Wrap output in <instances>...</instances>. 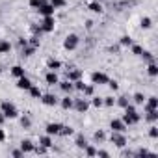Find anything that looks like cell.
<instances>
[{"instance_id": "cell-48", "label": "cell", "mask_w": 158, "mask_h": 158, "mask_svg": "<svg viewBox=\"0 0 158 158\" xmlns=\"http://www.w3.org/2000/svg\"><path fill=\"white\" fill-rule=\"evenodd\" d=\"M28 43H30L32 47H35V48H37V47H39V43H41V39H39V35H32Z\"/></svg>"}, {"instance_id": "cell-39", "label": "cell", "mask_w": 158, "mask_h": 158, "mask_svg": "<svg viewBox=\"0 0 158 158\" xmlns=\"http://www.w3.org/2000/svg\"><path fill=\"white\" fill-rule=\"evenodd\" d=\"M45 2H48V0H28V6H30L32 10H37V8L43 6Z\"/></svg>"}, {"instance_id": "cell-29", "label": "cell", "mask_w": 158, "mask_h": 158, "mask_svg": "<svg viewBox=\"0 0 158 158\" xmlns=\"http://www.w3.org/2000/svg\"><path fill=\"white\" fill-rule=\"evenodd\" d=\"M74 134V128L73 127H67V125H61V128H60V136H63V138H67V136H73Z\"/></svg>"}, {"instance_id": "cell-35", "label": "cell", "mask_w": 158, "mask_h": 158, "mask_svg": "<svg viewBox=\"0 0 158 158\" xmlns=\"http://www.w3.org/2000/svg\"><path fill=\"white\" fill-rule=\"evenodd\" d=\"M130 52H132L134 56H141V52H143V47H141V45H136V43H132V45H130Z\"/></svg>"}, {"instance_id": "cell-50", "label": "cell", "mask_w": 158, "mask_h": 158, "mask_svg": "<svg viewBox=\"0 0 158 158\" xmlns=\"http://www.w3.org/2000/svg\"><path fill=\"white\" fill-rule=\"evenodd\" d=\"M32 34H34V35H39V37H41V34H43L41 26H37V24H32Z\"/></svg>"}, {"instance_id": "cell-45", "label": "cell", "mask_w": 158, "mask_h": 158, "mask_svg": "<svg viewBox=\"0 0 158 158\" xmlns=\"http://www.w3.org/2000/svg\"><path fill=\"white\" fill-rule=\"evenodd\" d=\"M149 138H152V139H156V138H158V127H156L154 123L149 127Z\"/></svg>"}, {"instance_id": "cell-3", "label": "cell", "mask_w": 158, "mask_h": 158, "mask_svg": "<svg viewBox=\"0 0 158 158\" xmlns=\"http://www.w3.org/2000/svg\"><path fill=\"white\" fill-rule=\"evenodd\" d=\"M108 80H110V76L102 71H93L91 73V84L93 86H104V84H108Z\"/></svg>"}, {"instance_id": "cell-2", "label": "cell", "mask_w": 158, "mask_h": 158, "mask_svg": "<svg viewBox=\"0 0 158 158\" xmlns=\"http://www.w3.org/2000/svg\"><path fill=\"white\" fill-rule=\"evenodd\" d=\"M0 112L4 114L6 119H17V117H19L17 106H15L13 102H10V101H2V102H0Z\"/></svg>"}, {"instance_id": "cell-25", "label": "cell", "mask_w": 158, "mask_h": 158, "mask_svg": "<svg viewBox=\"0 0 158 158\" xmlns=\"http://www.w3.org/2000/svg\"><path fill=\"white\" fill-rule=\"evenodd\" d=\"M115 104H117L119 108H127V106L130 104V99H128L127 95H119V97L115 99Z\"/></svg>"}, {"instance_id": "cell-10", "label": "cell", "mask_w": 158, "mask_h": 158, "mask_svg": "<svg viewBox=\"0 0 158 158\" xmlns=\"http://www.w3.org/2000/svg\"><path fill=\"white\" fill-rule=\"evenodd\" d=\"M110 128H112V132H127V125H125V121L123 119H112L110 121Z\"/></svg>"}, {"instance_id": "cell-4", "label": "cell", "mask_w": 158, "mask_h": 158, "mask_svg": "<svg viewBox=\"0 0 158 158\" xmlns=\"http://www.w3.org/2000/svg\"><path fill=\"white\" fill-rule=\"evenodd\" d=\"M78 45H80V37L76 34H69L65 39H63V48L65 50H76Z\"/></svg>"}, {"instance_id": "cell-40", "label": "cell", "mask_w": 158, "mask_h": 158, "mask_svg": "<svg viewBox=\"0 0 158 158\" xmlns=\"http://www.w3.org/2000/svg\"><path fill=\"white\" fill-rule=\"evenodd\" d=\"M21 127H23V128H30V127H32L30 115H23V117H21Z\"/></svg>"}, {"instance_id": "cell-21", "label": "cell", "mask_w": 158, "mask_h": 158, "mask_svg": "<svg viewBox=\"0 0 158 158\" xmlns=\"http://www.w3.org/2000/svg\"><path fill=\"white\" fill-rule=\"evenodd\" d=\"M74 145H76L78 149H84V147L88 145L86 136H84V134H76V136H74Z\"/></svg>"}, {"instance_id": "cell-15", "label": "cell", "mask_w": 158, "mask_h": 158, "mask_svg": "<svg viewBox=\"0 0 158 158\" xmlns=\"http://www.w3.org/2000/svg\"><path fill=\"white\" fill-rule=\"evenodd\" d=\"M45 82H47L48 86L58 84V82H60V78H58V71H48V73L45 74Z\"/></svg>"}, {"instance_id": "cell-14", "label": "cell", "mask_w": 158, "mask_h": 158, "mask_svg": "<svg viewBox=\"0 0 158 158\" xmlns=\"http://www.w3.org/2000/svg\"><path fill=\"white\" fill-rule=\"evenodd\" d=\"M143 110H154L158 108V97L156 95H151V97H145V102H143Z\"/></svg>"}, {"instance_id": "cell-46", "label": "cell", "mask_w": 158, "mask_h": 158, "mask_svg": "<svg viewBox=\"0 0 158 158\" xmlns=\"http://www.w3.org/2000/svg\"><path fill=\"white\" fill-rule=\"evenodd\" d=\"M102 104L108 106V108H112V106H115V99L114 97H102Z\"/></svg>"}, {"instance_id": "cell-51", "label": "cell", "mask_w": 158, "mask_h": 158, "mask_svg": "<svg viewBox=\"0 0 158 158\" xmlns=\"http://www.w3.org/2000/svg\"><path fill=\"white\" fill-rule=\"evenodd\" d=\"M11 156H13V158H23L24 152H23L21 149H13V151H11Z\"/></svg>"}, {"instance_id": "cell-36", "label": "cell", "mask_w": 158, "mask_h": 158, "mask_svg": "<svg viewBox=\"0 0 158 158\" xmlns=\"http://www.w3.org/2000/svg\"><path fill=\"white\" fill-rule=\"evenodd\" d=\"M82 93H84V97H93V95H95V86H93V84H89V86L86 84V88H84Z\"/></svg>"}, {"instance_id": "cell-27", "label": "cell", "mask_w": 158, "mask_h": 158, "mask_svg": "<svg viewBox=\"0 0 158 158\" xmlns=\"http://www.w3.org/2000/svg\"><path fill=\"white\" fill-rule=\"evenodd\" d=\"M147 74H149V76H152V78L158 74V65H156V61L147 63Z\"/></svg>"}, {"instance_id": "cell-23", "label": "cell", "mask_w": 158, "mask_h": 158, "mask_svg": "<svg viewBox=\"0 0 158 158\" xmlns=\"http://www.w3.org/2000/svg\"><path fill=\"white\" fill-rule=\"evenodd\" d=\"M88 8H89L93 13H102V11H104V8H102V4L99 2V0H91Z\"/></svg>"}, {"instance_id": "cell-42", "label": "cell", "mask_w": 158, "mask_h": 158, "mask_svg": "<svg viewBox=\"0 0 158 158\" xmlns=\"http://www.w3.org/2000/svg\"><path fill=\"white\" fill-rule=\"evenodd\" d=\"M134 156H138V158H143V156H154L151 151H147V149H138L136 152H134Z\"/></svg>"}, {"instance_id": "cell-9", "label": "cell", "mask_w": 158, "mask_h": 158, "mask_svg": "<svg viewBox=\"0 0 158 158\" xmlns=\"http://www.w3.org/2000/svg\"><path fill=\"white\" fill-rule=\"evenodd\" d=\"M35 11H37L41 17H50V15H54V13H56V8H54L50 2H45V4H43V6H39Z\"/></svg>"}, {"instance_id": "cell-22", "label": "cell", "mask_w": 158, "mask_h": 158, "mask_svg": "<svg viewBox=\"0 0 158 158\" xmlns=\"http://www.w3.org/2000/svg\"><path fill=\"white\" fill-rule=\"evenodd\" d=\"M47 69H48V71H60V69H61V61L50 58V60L47 61Z\"/></svg>"}, {"instance_id": "cell-28", "label": "cell", "mask_w": 158, "mask_h": 158, "mask_svg": "<svg viewBox=\"0 0 158 158\" xmlns=\"http://www.w3.org/2000/svg\"><path fill=\"white\" fill-rule=\"evenodd\" d=\"M139 26H141L143 30H151V28H152V19H151V17H141Z\"/></svg>"}, {"instance_id": "cell-16", "label": "cell", "mask_w": 158, "mask_h": 158, "mask_svg": "<svg viewBox=\"0 0 158 158\" xmlns=\"http://www.w3.org/2000/svg\"><path fill=\"white\" fill-rule=\"evenodd\" d=\"M58 86H60V89H61L65 95H71V93L74 91V86H73V82H71V80H63V82H58Z\"/></svg>"}, {"instance_id": "cell-13", "label": "cell", "mask_w": 158, "mask_h": 158, "mask_svg": "<svg viewBox=\"0 0 158 158\" xmlns=\"http://www.w3.org/2000/svg\"><path fill=\"white\" fill-rule=\"evenodd\" d=\"M60 128H61V123H47L45 134H48V136H60Z\"/></svg>"}, {"instance_id": "cell-32", "label": "cell", "mask_w": 158, "mask_h": 158, "mask_svg": "<svg viewBox=\"0 0 158 158\" xmlns=\"http://www.w3.org/2000/svg\"><path fill=\"white\" fill-rule=\"evenodd\" d=\"M34 52H35V47H32L30 43H28L26 47H23V56H24V58H30V56H34Z\"/></svg>"}, {"instance_id": "cell-37", "label": "cell", "mask_w": 158, "mask_h": 158, "mask_svg": "<svg viewBox=\"0 0 158 158\" xmlns=\"http://www.w3.org/2000/svg\"><path fill=\"white\" fill-rule=\"evenodd\" d=\"M132 102L134 104H143L145 102V95L143 93H134L132 95Z\"/></svg>"}, {"instance_id": "cell-33", "label": "cell", "mask_w": 158, "mask_h": 158, "mask_svg": "<svg viewBox=\"0 0 158 158\" xmlns=\"http://www.w3.org/2000/svg\"><path fill=\"white\" fill-rule=\"evenodd\" d=\"M139 58H143V61H147V63H151V61H154V54H152L151 50H143Z\"/></svg>"}, {"instance_id": "cell-6", "label": "cell", "mask_w": 158, "mask_h": 158, "mask_svg": "<svg viewBox=\"0 0 158 158\" xmlns=\"http://www.w3.org/2000/svg\"><path fill=\"white\" fill-rule=\"evenodd\" d=\"M110 141L117 147V149H123V147H127V134L125 132H112V136H110Z\"/></svg>"}, {"instance_id": "cell-31", "label": "cell", "mask_w": 158, "mask_h": 158, "mask_svg": "<svg viewBox=\"0 0 158 158\" xmlns=\"http://www.w3.org/2000/svg\"><path fill=\"white\" fill-rule=\"evenodd\" d=\"M28 93H30V97H32V99H41V95H43V91H41L37 86H32V88L28 89Z\"/></svg>"}, {"instance_id": "cell-44", "label": "cell", "mask_w": 158, "mask_h": 158, "mask_svg": "<svg viewBox=\"0 0 158 158\" xmlns=\"http://www.w3.org/2000/svg\"><path fill=\"white\" fill-rule=\"evenodd\" d=\"M73 86H74V89H76V91H80V93H82V91H84V88H86V84H84L82 78H80V80H74V82H73Z\"/></svg>"}, {"instance_id": "cell-56", "label": "cell", "mask_w": 158, "mask_h": 158, "mask_svg": "<svg viewBox=\"0 0 158 158\" xmlns=\"http://www.w3.org/2000/svg\"><path fill=\"white\" fill-rule=\"evenodd\" d=\"M0 71H2V67H0Z\"/></svg>"}, {"instance_id": "cell-17", "label": "cell", "mask_w": 158, "mask_h": 158, "mask_svg": "<svg viewBox=\"0 0 158 158\" xmlns=\"http://www.w3.org/2000/svg\"><path fill=\"white\" fill-rule=\"evenodd\" d=\"M10 74L17 80V78H21V76H24V74H26V71H24V67H23V65H13V67L10 69Z\"/></svg>"}, {"instance_id": "cell-12", "label": "cell", "mask_w": 158, "mask_h": 158, "mask_svg": "<svg viewBox=\"0 0 158 158\" xmlns=\"http://www.w3.org/2000/svg\"><path fill=\"white\" fill-rule=\"evenodd\" d=\"M24 154H30V152H34V149H35V143L32 141V139H28V138H24V139H21V147H19Z\"/></svg>"}, {"instance_id": "cell-11", "label": "cell", "mask_w": 158, "mask_h": 158, "mask_svg": "<svg viewBox=\"0 0 158 158\" xmlns=\"http://www.w3.org/2000/svg\"><path fill=\"white\" fill-rule=\"evenodd\" d=\"M15 86H17L19 89H24V91H28V89H30V88L34 86V82H32V80H30V78H28V76L24 74V76H21V78H17V84H15Z\"/></svg>"}, {"instance_id": "cell-30", "label": "cell", "mask_w": 158, "mask_h": 158, "mask_svg": "<svg viewBox=\"0 0 158 158\" xmlns=\"http://www.w3.org/2000/svg\"><path fill=\"white\" fill-rule=\"evenodd\" d=\"M132 43H134V39L130 35H121L119 37V47H130Z\"/></svg>"}, {"instance_id": "cell-54", "label": "cell", "mask_w": 158, "mask_h": 158, "mask_svg": "<svg viewBox=\"0 0 158 158\" xmlns=\"http://www.w3.org/2000/svg\"><path fill=\"white\" fill-rule=\"evenodd\" d=\"M4 141H6V132L0 128V143H4Z\"/></svg>"}, {"instance_id": "cell-38", "label": "cell", "mask_w": 158, "mask_h": 158, "mask_svg": "<svg viewBox=\"0 0 158 158\" xmlns=\"http://www.w3.org/2000/svg\"><path fill=\"white\" fill-rule=\"evenodd\" d=\"M82 151L86 152V156H97V149H95L93 145H89V143H88V145H86Z\"/></svg>"}, {"instance_id": "cell-43", "label": "cell", "mask_w": 158, "mask_h": 158, "mask_svg": "<svg viewBox=\"0 0 158 158\" xmlns=\"http://www.w3.org/2000/svg\"><path fill=\"white\" fill-rule=\"evenodd\" d=\"M48 2H50L56 10H60V8H65V6H67V0H48Z\"/></svg>"}, {"instance_id": "cell-19", "label": "cell", "mask_w": 158, "mask_h": 158, "mask_svg": "<svg viewBox=\"0 0 158 158\" xmlns=\"http://www.w3.org/2000/svg\"><path fill=\"white\" fill-rule=\"evenodd\" d=\"M80 78H82V71H80V69H71V71L67 73V80H71V82L80 80Z\"/></svg>"}, {"instance_id": "cell-52", "label": "cell", "mask_w": 158, "mask_h": 158, "mask_svg": "<svg viewBox=\"0 0 158 158\" xmlns=\"http://www.w3.org/2000/svg\"><path fill=\"white\" fill-rule=\"evenodd\" d=\"M97 156H101V158H108V156H110V152H108V151H104V149H97Z\"/></svg>"}, {"instance_id": "cell-49", "label": "cell", "mask_w": 158, "mask_h": 158, "mask_svg": "<svg viewBox=\"0 0 158 158\" xmlns=\"http://www.w3.org/2000/svg\"><path fill=\"white\" fill-rule=\"evenodd\" d=\"M106 86H108L112 91H117V89H119V82H117V80H108V84H106Z\"/></svg>"}, {"instance_id": "cell-1", "label": "cell", "mask_w": 158, "mask_h": 158, "mask_svg": "<svg viewBox=\"0 0 158 158\" xmlns=\"http://www.w3.org/2000/svg\"><path fill=\"white\" fill-rule=\"evenodd\" d=\"M123 110H125V114H123V121H125L127 127H130V125H138V123L141 121V114H138V110H136L134 104H128V106L123 108Z\"/></svg>"}, {"instance_id": "cell-18", "label": "cell", "mask_w": 158, "mask_h": 158, "mask_svg": "<svg viewBox=\"0 0 158 158\" xmlns=\"http://www.w3.org/2000/svg\"><path fill=\"white\" fill-rule=\"evenodd\" d=\"M145 121L147 123H156L158 121V108H154V110H145Z\"/></svg>"}, {"instance_id": "cell-8", "label": "cell", "mask_w": 158, "mask_h": 158, "mask_svg": "<svg viewBox=\"0 0 158 158\" xmlns=\"http://www.w3.org/2000/svg\"><path fill=\"white\" fill-rule=\"evenodd\" d=\"M39 101H41V102H43L45 106H50V108H52V106H58V104H60V99H58V97H56L54 93H43Z\"/></svg>"}, {"instance_id": "cell-24", "label": "cell", "mask_w": 158, "mask_h": 158, "mask_svg": "<svg viewBox=\"0 0 158 158\" xmlns=\"http://www.w3.org/2000/svg\"><path fill=\"white\" fill-rule=\"evenodd\" d=\"M11 52V43L8 39H0V54H8Z\"/></svg>"}, {"instance_id": "cell-41", "label": "cell", "mask_w": 158, "mask_h": 158, "mask_svg": "<svg viewBox=\"0 0 158 158\" xmlns=\"http://www.w3.org/2000/svg\"><path fill=\"white\" fill-rule=\"evenodd\" d=\"M93 139H95V141H97V143H102V141H104V139H106V134H104V132H102V130H97V132H95V134H93Z\"/></svg>"}, {"instance_id": "cell-34", "label": "cell", "mask_w": 158, "mask_h": 158, "mask_svg": "<svg viewBox=\"0 0 158 158\" xmlns=\"http://www.w3.org/2000/svg\"><path fill=\"white\" fill-rule=\"evenodd\" d=\"M89 99H91V101H89L91 106H95V108H102V106H104V104H102V97H95V95H93V97H89Z\"/></svg>"}, {"instance_id": "cell-47", "label": "cell", "mask_w": 158, "mask_h": 158, "mask_svg": "<svg viewBox=\"0 0 158 158\" xmlns=\"http://www.w3.org/2000/svg\"><path fill=\"white\" fill-rule=\"evenodd\" d=\"M34 152H35V154H47V152H48V147H45V145H35Z\"/></svg>"}, {"instance_id": "cell-53", "label": "cell", "mask_w": 158, "mask_h": 158, "mask_svg": "<svg viewBox=\"0 0 158 158\" xmlns=\"http://www.w3.org/2000/svg\"><path fill=\"white\" fill-rule=\"evenodd\" d=\"M28 45V39H24V37H19V47L23 48V47H26Z\"/></svg>"}, {"instance_id": "cell-5", "label": "cell", "mask_w": 158, "mask_h": 158, "mask_svg": "<svg viewBox=\"0 0 158 158\" xmlns=\"http://www.w3.org/2000/svg\"><path fill=\"white\" fill-rule=\"evenodd\" d=\"M89 99L88 97H82V99H74V102H73V110H76L78 114H86L88 110H89Z\"/></svg>"}, {"instance_id": "cell-26", "label": "cell", "mask_w": 158, "mask_h": 158, "mask_svg": "<svg viewBox=\"0 0 158 158\" xmlns=\"http://www.w3.org/2000/svg\"><path fill=\"white\" fill-rule=\"evenodd\" d=\"M39 145H45V147H52L54 145V141H52V136H48V134H45V136H39Z\"/></svg>"}, {"instance_id": "cell-7", "label": "cell", "mask_w": 158, "mask_h": 158, "mask_svg": "<svg viewBox=\"0 0 158 158\" xmlns=\"http://www.w3.org/2000/svg\"><path fill=\"white\" fill-rule=\"evenodd\" d=\"M41 30H43V34H50V32H54V26H56V19H54V15H50V17H43V21H41Z\"/></svg>"}, {"instance_id": "cell-55", "label": "cell", "mask_w": 158, "mask_h": 158, "mask_svg": "<svg viewBox=\"0 0 158 158\" xmlns=\"http://www.w3.org/2000/svg\"><path fill=\"white\" fill-rule=\"evenodd\" d=\"M4 121H6V117H4V114H2V112H0V127L4 125Z\"/></svg>"}, {"instance_id": "cell-20", "label": "cell", "mask_w": 158, "mask_h": 158, "mask_svg": "<svg viewBox=\"0 0 158 158\" xmlns=\"http://www.w3.org/2000/svg\"><path fill=\"white\" fill-rule=\"evenodd\" d=\"M73 102H74V99H73L71 95H65V97L60 101V104H61L63 110H73Z\"/></svg>"}]
</instances>
